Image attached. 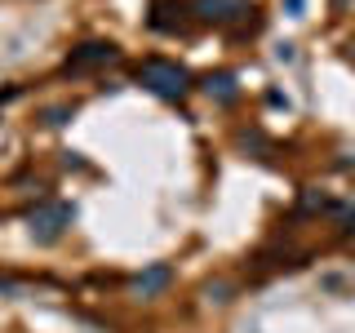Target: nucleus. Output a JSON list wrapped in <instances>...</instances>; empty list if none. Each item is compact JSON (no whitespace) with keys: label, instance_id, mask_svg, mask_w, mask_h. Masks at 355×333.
<instances>
[{"label":"nucleus","instance_id":"f257e3e1","mask_svg":"<svg viewBox=\"0 0 355 333\" xmlns=\"http://www.w3.org/2000/svg\"><path fill=\"white\" fill-rule=\"evenodd\" d=\"M138 85L147 94H155L160 103H182L191 94V71L173 58H147V62H138Z\"/></svg>","mask_w":355,"mask_h":333},{"label":"nucleus","instance_id":"f03ea898","mask_svg":"<svg viewBox=\"0 0 355 333\" xmlns=\"http://www.w3.org/2000/svg\"><path fill=\"white\" fill-rule=\"evenodd\" d=\"M71 222H76L71 205H62V200H40L27 214V231H31L36 244H53V240H62V231L71 227Z\"/></svg>","mask_w":355,"mask_h":333},{"label":"nucleus","instance_id":"7ed1b4c3","mask_svg":"<svg viewBox=\"0 0 355 333\" xmlns=\"http://www.w3.org/2000/svg\"><path fill=\"white\" fill-rule=\"evenodd\" d=\"M111 62H120V49L111 40H89L80 44V49H71V58L62 62V71L67 76H80V71H94V67H111Z\"/></svg>","mask_w":355,"mask_h":333},{"label":"nucleus","instance_id":"20e7f679","mask_svg":"<svg viewBox=\"0 0 355 333\" xmlns=\"http://www.w3.org/2000/svg\"><path fill=\"white\" fill-rule=\"evenodd\" d=\"M249 14V0H191V18L196 22H214V27H227Z\"/></svg>","mask_w":355,"mask_h":333},{"label":"nucleus","instance_id":"39448f33","mask_svg":"<svg viewBox=\"0 0 355 333\" xmlns=\"http://www.w3.org/2000/svg\"><path fill=\"white\" fill-rule=\"evenodd\" d=\"M187 14H191V0H155L151 5V31H182Z\"/></svg>","mask_w":355,"mask_h":333},{"label":"nucleus","instance_id":"423d86ee","mask_svg":"<svg viewBox=\"0 0 355 333\" xmlns=\"http://www.w3.org/2000/svg\"><path fill=\"white\" fill-rule=\"evenodd\" d=\"M169 280H173V266L169 262H151L147 271L133 275V293H138V298H155V293L169 289Z\"/></svg>","mask_w":355,"mask_h":333},{"label":"nucleus","instance_id":"0eeeda50","mask_svg":"<svg viewBox=\"0 0 355 333\" xmlns=\"http://www.w3.org/2000/svg\"><path fill=\"white\" fill-rule=\"evenodd\" d=\"M200 89H205L218 107H231L240 98V85H236V76H231V71H209L205 80H200Z\"/></svg>","mask_w":355,"mask_h":333},{"label":"nucleus","instance_id":"6e6552de","mask_svg":"<svg viewBox=\"0 0 355 333\" xmlns=\"http://www.w3.org/2000/svg\"><path fill=\"white\" fill-rule=\"evenodd\" d=\"M324 209H338V205L320 191H302V200H297V214H324Z\"/></svg>","mask_w":355,"mask_h":333},{"label":"nucleus","instance_id":"1a4fd4ad","mask_svg":"<svg viewBox=\"0 0 355 333\" xmlns=\"http://www.w3.org/2000/svg\"><path fill=\"white\" fill-rule=\"evenodd\" d=\"M71 116H76V107H49V111H44V120H49V125H67Z\"/></svg>","mask_w":355,"mask_h":333},{"label":"nucleus","instance_id":"9d476101","mask_svg":"<svg viewBox=\"0 0 355 333\" xmlns=\"http://www.w3.org/2000/svg\"><path fill=\"white\" fill-rule=\"evenodd\" d=\"M355 231V209H342V236H351Z\"/></svg>","mask_w":355,"mask_h":333},{"label":"nucleus","instance_id":"9b49d317","mask_svg":"<svg viewBox=\"0 0 355 333\" xmlns=\"http://www.w3.org/2000/svg\"><path fill=\"white\" fill-rule=\"evenodd\" d=\"M284 9L288 14H302V0H284Z\"/></svg>","mask_w":355,"mask_h":333}]
</instances>
